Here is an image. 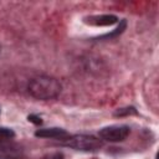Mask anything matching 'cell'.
<instances>
[{
    "instance_id": "1",
    "label": "cell",
    "mask_w": 159,
    "mask_h": 159,
    "mask_svg": "<svg viewBox=\"0 0 159 159\" xmlns=\"http://www.w3.org/2000/svg\"><path fill=\"white\" fill-rule=\"evenodd\" d=\"M61 83L50 76H39L32 78L27 84L29 93L39 101H50L61 93Z\"/></svg>"
},
{
    "instance_id": "2",
    "label": "cell",
    "mask_w": 159,
    "mask_h": 159,
    "mask_svg": "<svg viewBox=\"0 0 159 159\" xmlns=\"http://www.w3.org/2000/svg\"><path fill=\"white\" fill-rule=\"evenodd\" d=\"M63 144L71 149L81 152H97L103 147V140L89 134H75L68 135Z\"/></svg>"
},
{
    "instance_id": "3",
    "label": "cell",
    "mask_w": 159,
    "mask_h": 159,
    "mask_svg": "<svg viewBox=\"0 0 159 159\" xmlns=\"http://www.w3.org/2000/svg\"><path fill=\"white\" fill-rule=\"evenodd\" d=\"M130 134V128L125 124H117V125H107L99 129L98 135L99 139L103 142H109V143H119L123 142L128 138Z\"/></svg>"
},
{
    "instance_id": "4",
    "label": "cell",
    "mask_w": 159,
    "mask_h": 159,
    "mask_svg": "<svg viewBox=\"0 0 159 159\" xmlns=\"http://www.w3.org/2000/svg\"><path fill=\"white\" fill-rule=\"evenodd\" d=\"M119 21L118 16L113 14H102V15H89L83 17V22L89 26L102 27V26H112Z\"/></svg>"
},
{
    "instance_id": "5",
    "label": "cell",
    "mask_w": 159,
    "mask_h": 159,
    "mask_svg": "<svg viewBox=\"0 0 159 159\" xmlns=\"http://www.w3.org/2000/svg\"><path fill=\"white\" fill-rule=\"evenodd\" d=\"M35 137L37 138H47V139H58V140H65L68 137V133L58 127H52V128H41L35 132Z\"/></svg>"
},
{
    "instance_id": "6",
    "label": "cell",
    "mask_w": 159,
    "mask_h": 159,
    "mask_svg": "<svg viewBox=\"0 0 159 159\" xmlns=\"http://www.w3.org/2000/svg\"><path fill=\"white\" fill-rule=\"evenodd\" d=\"M0 159H29L16 145L10 142L0 147Z\"/></svg>"
},
{
    "instance_id": "7",
    "label": "cell",
    "mask_w": 159,
    "mask_h": 159,
    "mask_svg": "<svg viewBox=\"0 0 159 159\" xmlns=\"http://www.w3.org/2000/svg\"><path fill=\"white\" fill-rule=\"evenodd\" d=\"M125 27H127V20L125 19H123V20H120L119 21V25L117 26V29H114L112 32H108V34H104V35H102V36H99L98 39H112V37H116V36H118V35H120L124 30H125Z\"/></svg>"
},
{
    "instance_id": "8",
    "label": "cell",
    "mask_w": 159,
    "mask_h": 159,
    "mask_svg": "<svg viewBox=\"0 0 159 159\" xmlns=\"http://www.w3.org/2000/svg\"><path fill=\"white\" fill-rule=\"evenodd\" d=\"M15 138V132L7 127H0V140L1 142H10Z\"/></svg>"
},
{
    "instance_id": "9",
    "label": "cell",
    "mask_w": 159,
    "mask_h": 159,
    "mask_svg": "<svg viewBox=\"0 0 159 159\" xmlns=\"http://www.w3.org/2000/svg\"><path fill=\"white\" fill-rule=\"evenodd\" d=\"M135 114H138V112L132 106L124 107V108H118L114 112V117H127V116H135Z\"/></svg>"
},
{
    "instance_id": "10",
    "label": "cell",
    "mask_w": 159,
    "mask_h": 159,
    "mask_svg": "<svg viewBox=\"0 0 159 159\" xmlns=\"http://www.w3.org/2000/svg\"><path fill=\"white\" fill-rule=\"evenodd\" d=\"M27 120L31 122V123H34V124H36V125H41L42 124V119L37 114H29L27 116Z\"/></svg>"
},
{
    "instance_id": "11",
    "label": "cell",
    "mask_w": 159,
    "mask_h": 159,
    "mask_svg": "<svg viewBox=\"0 0 159 159\" xmlns=\"http://www.w3.org/2000/svg\"><path fill=\"white\" fill-rule=\"evenodd\" d=\"M42 159H65V157H63L62 153H60V152H55V153L46 154L45 157H42Z\"/></svg>"
},
{
    "instance_id": "12",
    "label": "cell",
    "mask_w": 159,
    "mask_h": 159,
    "mask_svg": "<svg viewBox=\"0 0 159 159\" xmlns=\"http://www.w3.org/2000/svg\"><path fill=\"white\" fill-rule=\"evenodd\" d=\"M5 143H7V142H1V140H0V147H1V145H4Z\"/></svg>"
}]
</instances>
